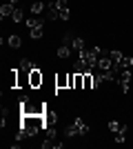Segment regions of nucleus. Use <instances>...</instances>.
I'll return each instance as SVG.
<instances>
[{
  "instance_id": "obj_1",
  "label": "nucleus",
  "mask_w": 133,
  "mask_h": 149,
  "mask_svg": "<svg viewBox=\"0 0 133 149\" xmlns=\"http://www.w3.org/2000/svg\"><path fill=\"white\" fill-rule=\"evenodd\" d=\"M89 134V125L84 123L82 118H76V123H71L67 129H64V136L73 138V136H87Z\"/></svg>"
},
{
  "instance_id": "obj_2",
  "label": "nucleus",
  "mask_w": 133,
  "mask_h": 149,
  "mask_svg": "<svg viewBox=\"0 0 133 149\" xmlns=\"http://www.w3.org/2000/svg\"><path fill=\"white\" fill-rule=\"evenodd\" d=\"M118 82H120V87H122V93H129V87H131V69H122Z\"/></svg>"
},
{
  "instance_id": "obj_3",
  "label": "nucleus",
  "mask_w": 133,
  "mask_h": 149,
  "mask_svg": "<svg viewBox=\"0 0 133 149\" xmlns=\"http://www.w3.org/2000/svg\"><path fill=\"white\" fill-rule=\"evenodd\" d=\"M42 80H44V76L40 74V67H38V69H33L31 74H29V87H31V89L42 87Z\"/></svg>"
},
{
  "instance_id": "obj_4",
  "label": "nucleus",
  "mask_w": 133,
  "mask_h": 149,
  "mask_svg": "<svg viewBox=\"0 0 133 149\" xmlns=\"http://www.w3.org/2000/svg\"><path fill=\"white\" fill-rule=\"evenodd\" d=\"M56 89H69V74H58L56 76Z\"/></svg>"
},
{
  "instance_id": "obj_5",
  "label": "nucleus",
  "mask_w": 133,
  "mask_h": 149,
  "mask_svg": "<svg viewBox=\"0 0 133 149\" xmlns=\"http://www.w3.org/2000/svg\"><path fill=\"white\" fill-rule=\"evenodd\" d=\"M27 29H36V27H44V18L42 16H33V18H27Z\"/></svg>"
},
{
  "instance_id": "obj_6",
  "label": "nucleus",
  "mask_w": 133,
  "mask_h": 149,
  "mask_svg": "<svg viewBox=\"0 0 133 149\" xmlns=\"http://www.w3.org/2000/svg\"><path fill=\"white\" fill-rule=\"evenodd\" d=\"M33 69H38V65H36V62L33 60H20V71H22V74H31Z\"/></svg>"
},
{
  "instance_id": "obj_7",
  "label": "nucleus",
  "mask_w": 133,
  "mask_h": 149,
  "mask_svg": "<svg viewBox=\"0 0 133 149\" xmlns=\"http://www.w3.org/2000/svg\"><path fill=\"white\" fill-rule=\"evenodd\" d=\"M71 49L76 51V54H80V51H84V49H87V42H84V38L76 36V38H73V42H71Z\"/></svg>"
},
{
  "instance_id": "obj_8",
  "label": "nucleus",
  "mask_w": 133,
  "mask_h": 149,
  "mask_svg": "<svg viewBox=\"0 0 133 149\" xmlns=\"http://www.w3.org/2000/svg\"><path fill=\"white\" fill-rule=\"evenodd\" d=\"M13 11H16V5H13V2H5V5L0 7V16H2V18L13 16Z\"/></svg>"
},
{
  "instance_id": "obj_9",
  "label": "nucleus",
  "mask_w": 133,
  "mask_h": 149,
  "mask_svg": "<svg viewBox=\"0 0 133 149\" xmlns=\"http://www.w3.org/2000/svg\"><path fill=\"white\" fill-rule=\"evenodd\" d=\"M7 45H9L11 49H20V47H22V38H20L18 33H11V36L7 38Z\"/></svg>"
},
{
  "instance_id": "obj_10",
  "label": "nucleus",
  "mask_w": 133,
  "mask_h": 149,
  "mask_svg": "<svg viewBox=\"0 0 133 149\" xmlns=\"http://www.w3.org/2000/svg\"><path fill=\"white\" fill-rule=\"evenodd\" d=\"M58 18H60V9L56 7V2H51L47 9V20H58Z\"/></svg>"
},
{
  "instance_id": "obj_11",
  "label": "nucleus",
  "mask_w": 133,
  "mask_h": 149,
  "mask_svg": "<svg viewBox=\"0 0 133 149\" xmlns=\"http://www.w3.org/2000/svg\"><path fill=\"white\" fill-rule=\"evenodd\" d=\"M71 51H73V49H71L69 45H60V47H58V58H62V60H67V58L71 56Z\"/></svg>"
},
{
  "instance_id": "obj_12",
  "label": "nucleus",
  "mask_w": 133,
  "mask_h": 149,
  "mask_svg": "<svg viewBox=\"0 0 133 149\" xmlns=\"http://www.w3.org/2000/svg\"><path fill=\"white\" fill-rule=\"evenodd\" d=\"M84 89H95V76H93V71L84 74Z\"/></svg>"
},
{
  "instance_id": "obj_13",
  "label": "nucleus",
  "mask_w": 133,
  "mask_h": 149,
  "mask_svg": "<svg viewBox=\"0 0 133 149\" xmlns=\"http://www.w3.org/2000/svg\"><path fill=\"white\" fill-rule=\"evenodd\" d=\"M120 67H122V69H131V67H133V58L122 54V58H120Z\"/></svg>"
},
{
  "instance_id": "obj_14",
  "label": "nucleus",
  "mask_w": 133,
  "mask_h": 149,
  "mask_svg": "<svg viewBox=\"0 0 133 149\" xmlns=\"http://www.w3.org/2000/svg\"><path fill=\"white\" fill-rule=\"evenodd\" d=\"M31 13H33V16H42V13H44V5H42V2H33V5H31Z\"/></svg>"
},
{
  "instance_id": "obj_15",
  "label": "nucleus",
  "mask_w": 133,
  "mask_h": 149,
  "mask_svg": "<svg viewBox=\"0 0 133 149\" xmlns=\"http://www.w3.org/2000/svg\"><path fill=\"white\" fill-rule=\"evenodd\" d=\"M109 129L113 131V134H118V131L127 129V125H120V123H118V120H111V123H109Z\"/></svg>"
},
{
  "instance_id": "obj_16",
  "label": "nucleus",
  "mask_w": 133,
  "mask_h": 149,
  "mask_svg": "<svg viewBox=\"0 0 133 149\" xmlns=\"http://www.w3.org/2000/svg\"><path fill=\"white\" fill-rule=\"evenodd\" d=\"M73 38H76V33H71V31H64V33H62V45H69V47H71Z\"/></svg>"
},
{
  "instance_id": "obj_17",
  "label": "nucleus",
  "mask_w": 133,
  "mask_h": 149,
  "mask_svg": "<svg viewBox=\"0 0 133 149\" xmlns=\"http://www.w3.org/2000/svg\"><path fill=\"white\" fill-rule=\"evenodd\" d=\"M22 18H25V13H22V9H20V7H16V11H13L11 20H13V22H22Z\"/></svg>"
},
{
  "instance_id": "obj_18",
  "label": "nucleus",
  "mask_w": 133,
  "mask_h": 149,
  "mask_svg": "<svg viewBox=\"0 0 133 149\" xmlns=\"http://www.w3.org/2000/svg\"><path fill=\"white\" fill-rule=\"evenodd\" d=\"M109 58L115 62V65H120V58H122V51H118V49H113V51H109Z\"/></svg>"
},
{
  "instance_id": "obj_19",
  "label": "nucleus",
  "mask_w": 133,
  "mask_h": 149,
  "mask_svg": "<svg viewBox=\"0 0 133 149\" xmlns=\"http://www.w3.org/2000/svg\"><path fill=\"white\" fill-rule=\"evenodd\" d=\"M127 131H129V129H122V131H118L113 140H115V143H118V145H122V143H124V138H127Z\"/></svg>"
},
{
  "instance_id": "obj_20",
  "label": "nucleus",
  "mask_w": 133,
  "mask_h": 149,
  "mask_svg": "<svg viewBox=\"0 0 133 149\" xmlns=\"http://www.w3.org/2000/svg\"><path fill=\"white\" fill-rule=\"evenodd\" d=\"M29 36H31L33 40H38V38H42V27H36V29H29Z\"/></svg>"
},
{
  "instance_id": "obj_21",
  "label": "nucleus",
  "mask_w": 133,
  "mask_h": 149,
  "mask_svg": "<svg viewBox=\"0 0 133 149\" xmlns=\"http://www.w3.org/2000/svg\"><path fill=\"white\" fill-rule=\"evenodd\" d=\"M69 16H71L69 7H67V9H60V20H69Z\"/></svg>"
},
{
  "instance_id": "obj_22",
  "label": "nucleus",
  "mask_w": 133,
  "mask_h": 149,
  "mask_svg": "<svg viewBox=\"0 0 133 149\" xmlns=\"http://www.w3.org/2000/svg\"><path fill=\"white\" fill-rule=\"evenodd\" d=\"M53 2H56L58 9H67V7H69V5H67V0H53Z\"/></svg>"
},
{
  "instance_id": "obj_23",
  "label": "nucleus",
  "mask_w": 133,
  "mask_h": 149,
  "mask_svg": "<svg viewBox=\"0 0 133 149\" xmlns=\"http://www.w3.org/2000/svg\"><path fill=\"white\" fill-rule=\"evenodd\" d=\"M9 2H13V5L18 7V2H22V0H9Z\"/></svg>"
}]
</instances>
